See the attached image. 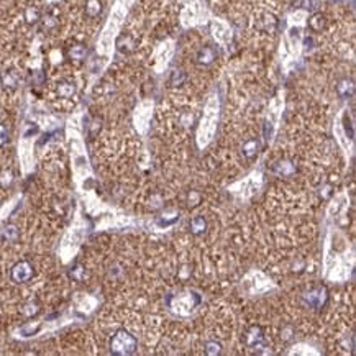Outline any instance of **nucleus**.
<instances>
[{"label":"nucleus","instance_id":"10","mask_svg":"<svg viewBox=\"0 0 356 356\" xmlns=\"http://www.w3.org/2000/svg\"><path fill=\"white\" fill-rule=\"evenodd\" d=\"M9 141V130L5 125H0V148Z\"/></svg>","mask_w":356,"mask_h":356},{"label":"nucleus","instance_id":"5","mask_svg":"<svg viewBox=\"0 0 356 356\" xmlns=\"http://www.w3.org/2000/svg\"><path fill=\"white\" fill-rule=\"evenodd\" d=\"M102 9L104 5L100 0H87L86 2V14L87 17H91V19H96V17L102 14Z\"/></svg>","mask_w":356,"mask_h":356},{"label":"nucleus","instance_id":"8","mask_svg":"<svg viewBox=\"0 0 356 356\" xmlns=\"http://www.w3.org/2000/svg\"><path fill=\"white\" fill-rule=\"evenodd\" d=\"M191 227H192V231L195 235H199V233H202V231L205 230V220L202 217H197V218H194L192 223H191Z\"/></svg>","mask_w":356,"mask_h":356},{"label":"nucleus","instance_id":"2","mask_svg":"<svg viewBox=\"0 0 356 356\" xmlns=\"http://www.w3.org/2000/svg\"><path fill=\"white\" fill-rule=\"evenodd\" d=\"M33 277V266L28 263V261H20L14 266L12 269V281L15 282H27Z\"/></svg>","mask_w":356,"mask_h":356},{"label":"nucleus","instance_id":"9","mask_svg":"<svg viewBox=\"0 0 356 356\" xmlns=\"http://www.w3.org/2000/svg\"><path fill=\"white\" fill-rule=\"evenodd\" d=\"M40 19H41V15H40L38 9L30 7V9L27 10V22L30 23V25H33V23H37Z\"/></svg>","mask_w":356,"mask_h":356},{"label":"nucleus","instance_id":"3","mask_svg":"<svg viewBox=\"0 0 356 356\" xmlns=\"http://www.w3.org/2000/svg\"><path fill=\"white\" fill-rule=\"evenodd\" d=\"M2 79V86L5 91H15L19 87V76H17L14 71H5V73L0 76Z\"/></svg>","mask_w":356,"mask_h":356},{"label":"nucleus","instance_id":"6","mask_svg":"<svg viewBox=\"0 0 356 356\" xmlns=\"http://www.w3.org/2000/svg\"><path fill=\"white\" fill-rule=\"evenodd\" d=\"M68 55L71 59H74V61H82V59L87 56V48L84 45H74L69 48Z\"/></svg>","mask_w":356,"mask_h":356},{"label":"nucleus","instance_id":"7","mask_svg":"<svg viewBox=\"0 0 356 356\" xmlns=\"http://www.w3.org/2000/svg\"><path fill=\"white\" fill-rule=\"evenodd\" d=\"M197 59H199L200 64H210L213 59H215V51H213L212 48H209V46H205V48L199 53Z\"/></svg>","mask_w":356,"mask_h":356},{"label":"nucleus","instance_id":"11","mask_svg":"<svg viewBox=\"0 0 356 356\" xmlns=\"http://www.w3.org/2000/svg\"><path fill=\"white\" fill-rule=\"evenodd\" d=\"M4 233H5V236H7L9 240H15V238H17V228H15V227H12V225H9V227H5Z\"/></svg>","mask_w":356,"mask_h":356},{"label":"nucleus","instance_id":"1","mask_svg":"<svg viewBox=\"0 0 356 356\" xmlns=\"http://www.w3.org/2000/svg\"><path fill=\"white\" fill-rule=\"evenodd\" d=\"M135 346H136V340L123 330L115 333L110 341V348L115 354H128L133 351Z\"/></svg>","mask_w":356,"mask_h":356},{"label":"nucleus","instance_id":"4","mask_svg":"<svg viewBox=\"0 0 356 356\" xmlns=\"http://www.w3.org/2000/svg\"><path fill=\"white\" fill-rule=\"evenodd\" d=\"M56 92H58V96L63 97V99L73 97L74 92H76V86L73 84V82H69V81H63V82H59V84H58Z\"/></svg>","mask_w":356,"mask_h":356}]
</instances>
